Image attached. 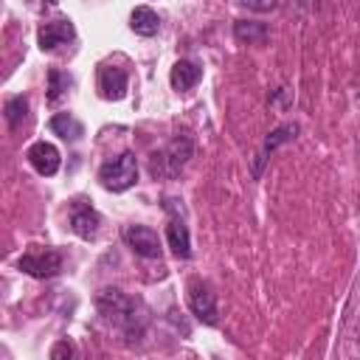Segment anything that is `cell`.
Returning <instances> with one entry per match:
<instances>
[{"mask_svg":"<svg viewBox=\"0 0 360 360\" xmlns=\"http://www.w3.org/2000/svg\"><path fill=\"white\" fill-rule=\"evenodd\" d=\"M48 127H51V132H56V135H62V138H68V141H79L82 132H84V127H82L70 112H56Z\"/></svg>","mask_w":360,"mask_h":360,"instance_id":"obj_14","label":"cell"},{"mask_svg":"<svg viewBox=\"0 0 360 360\" xmlns=\"http://www.w3.org/2000/svg\"><path fill=\"white\" fill-rule=\"evenodd\" d=\"M295 132H298V127H295V124H281V127H276V129H273V132L267 135V141H264V149H262V155H264V152H273V149H276L278 143L290 141V138H292ZM262 155H259V158H262Z\"/></svg>","mask_w":360,"mask_h":360,"instance_id":"obj_17","label":"cell"},{"mask_svg":"<svg viewBox=\"0 0 360 360\" xmlns=\"http://www.w3.org/2000/svg\"><path fill=\"white\" fill-rule=\"evenodd\" d=\"M188 307H191V312L202 321V323H208V326H214L219 318H217V298H214V292L205 287V284H200V281H191L188 284Z\"/></svg>","mask_w":360,"mask_h":360,"instance_id":"obj_4","label":"cell"},{"mask_svg":"<svg viewBox=\"0 0 360 360\" xmlns=\"http://www.w3.org/2000/svg\"><path fill=\"white\" fill-rule=\"evenodd\" d=\"M25 112H28V101H25L22 96H14V98L6 101V121H8L11 127H17V124L25 118Z\"/></svg>","mask_w":360,"mask_h":360,"instance_id":"obj_18","label":"cell"},{"mask_svg":"<svg viewBox=\"0 0 360 360\" xmlns=\"http://www.w3.org/2000/svg\"><path fill=\"white\" fill-rule=\"evenodd\" d=\"M70 352H73V349H70V343H65V340H62V343H56V346H53L51 357H62V354H68V357H70Z\"/></svg>","mask_w":360,"mask_h":360,"instance_id":"obj_20","label":"cell"},{"mask_svg":"<svg viewBox=\"0 0 360 360\" xmlns=\"http://www.w3.org/2000/svg\"><path fill=\"white\" fill-rule=\"evenodd\" d=\"M233 37L239 39V42H262L264 37H267V28L262 25V22H248V20H239L236 25H233Z\"/></svg>","mask_w":360,"mask_h":360,"instance_id":"obj_16","label":"cell"},{"mask_svg":"<svg viewBox=\"0 0 360 360\" xmlns=\"http://www.w3.org/2000/svg\"><path fill=\"white\" fill-rule=\"evenodd\" d=\"M25 158H28V163H31L42 177H51V174L59 172V149H56L53 143H48V141L31 143L28 152H25Z\"/></svg>","mask_w":360,"mask_h":360,"instance_id":"obj_7","label":"cell"},{"mask_svg":"<svg viewBox=\"0 0 360 360\" xmlns=\"http://www.w3.org/2000/svg\"><path fill=\"white\" fill-rule=\"evenodd\" d=\"M76 37V28L70 20H53V22H42L37 31V45L42 51H53L65 42H70Z\"/></svg>","mask_w":360,"mask_h":360,"instance_id":"obj_5","label":"cell"},{"mask_svg":"<svg viewBox=\"0 0 360 360\" xmlns=\"http://www.w3.org/2000/svg\"><path fill=\"white\" fill-rule=\"evenodd\" d=\"M96 304H98L101 315H104L110 323H115L118 329H124L127 335L141 332V326H143V309H141L138 301L127 298L121 290H115V287L101 290L98 298H96Z\"/></svg>","mask_w":360,"mask_h":360,"instance_id":"obj_1","label":"cell"},{"mask_svg":"<svg viewBox=\"0 0 360 360\" xmlns=\"http://www.w3.org/2000/svg\"><path fill=\"white\" fill-rule=\"evenodd\" d=\"M200 76H202V70H200L194 62H188V59L174 62V65H172V73H169L174 90H191V87L200 82Z\"/></svg>","mask_w":360,"mask_h":360,"instance_id":"obj_10","label":"cell"},{"mask_svg":"<svg viewBox=\"0 0 360 360\" xmlns=\"http://www.w3.org/2000/svg\"><path fill=\"white\" fill-rule=\"evenodd\" d=\"M248 8H253V11H270V8H276V0H242Z\"/></svg>","mask_w":360,"mask_h":360,"instance_id":"obj_19","label":"cell"},{"mask_svg":"<svg viewBox=\"0 0 360 360\" xmlns=\"http://www.w3.org/2000/svg\"><path fill=\"white\" fill-rule=\"evenodd\" d=\"M98 180L107 191H127L129 186H135L138 180V163H135V155L132 152H121L118 158L107 160L101 169H98Z\"/></svg>","mask_w":360,"mask_h":360,"instance_id":"obj_2","label":"cell"},{"mask_svg":"<svg viewBox=\"0 0 360 360\" xmlns=\"http://www.w3.org/2000/svg\"><path fill=\"white\" fill-rule=\"evenodd\" d=\"M124 239H127V245H129L138 256H143V259L160 256V239H158V233H155L152 228H146V225H129V228L124 231Z\"/></svg>","mask_w":360,"mask_h":360,"instance_id":"obj_6","label":"cell"},{"mask_svg":"<svg viewBox=\"0 0 360 360\" xmlns=\"http://www.w3.org/2000/svg\"><path fill=\"white\" fill-rule=\"evenodd\" d=\"M166 239H169V248L177 259H188L191 256V239H188V228L180 222V219H172L169 228H166Z\"/></svg>","mask_w":360,"mask_h":360,"instance_id":"obj_12","label":"cell"},{"mask_svg":"<svg viewBox=\"0 0 360 360\" xmlns=\"http://www.w3.org/2000/svg\"><path fill=\"white\" fill-rule=\"evenodd\" d=\"M98 90L104 98L118 101L127 96V70L115 65H101L98 68Z\"/></svg>","mask_w":360,"mask_h":360,"instance_id":"obj_8","label":"cell"},{"mask_svg":"<svg viewBox=\"0 0 360 360\" xmlns=\"http://www.w3.org/2000/svg\"><path fill=\"white\" fill-rule=\"evenodd\" d=\"M160 160H166V174L169 177H174L186 163H188V158H191V141L188 138H177V141H172L169 143V149L163 152V155H158Z\"/></svg>","mask_w":360,"mask_h":360,"instance_id":"obj_9","label":"cell"},{"mask_svg":"<svg viewBox=\"0 0 360 360\" xmlns=\"http://www.w3.org/2000/svg\"><path fill=\"white\" fill-rule=\"evenodd\" d=\"M129 28H132L135 34H141V37H152V34H158V28H160V17H158L149 6H138V8L129 14Z\"/></svg>","mask_w":360,"mask_h":360,"instance_id":"obj_13","label":"cell"},{"mask_svg":"<svg viewBox=\"0 0 360 360\" xmlns=\"http://www.w3.org/2000/svg\"><path fill=\"white\" fill-rule=\"evenodd\" d=\"M20 270H25L34 278H51L62 270V253L59 250H31L20 259Z\"/></svg>","mask_w":360,"mask_h":360,"instance_id":"obj_3","label":"cell"},{"mask_svg":"<svg viewBox=\"0 0 360 360\" xmlns=\"http://www.w3.org/2000/svg\"><path fill=\"white\" fill-rule=\"evenodd\" d=\"M98 225H101V217L93 208H76L73 217H70V228L82 239H96L98 236Z\"/></svg>","mask_w":360,"mask_h":360,"instance_id":"obj_11","label":"cell"},{"mask_svg":"<svg viewBox=\"0 0 360 360\" xmlns=\"http://www.w3.org/2000/svg\"><path fill=\"white\" fill-rule=\"evenodd\" d=\"M73 84V79L65 73V70H59V68H51L48 70V101L51 104H56L65 93H68V87Z\"/></svg>","mask_w":360,"mask_h":360,"instance_id":"obj_15","label":"cell"}]
</instances>
